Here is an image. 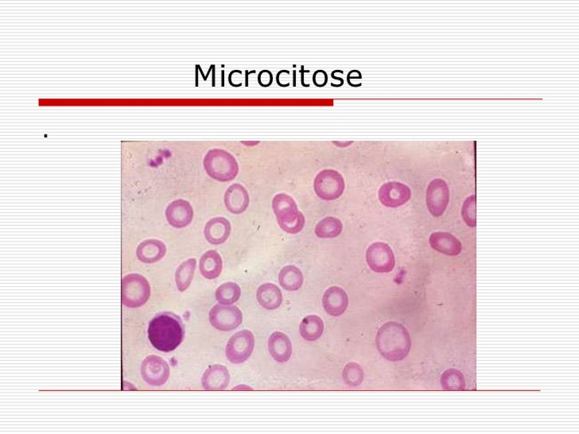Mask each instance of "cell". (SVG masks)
<instances>
[{
    "label": "cell",
    "instance_id": "9c48e42d",
    "mask_svg": "<svg viewBox=\"0 0 579 434\" xmlns=\"http://www.w3.org/2000/svg\"><path fill=\"white\" fill-rule=\"evenodd\" d=\"M212 327L223 332L236 329L242 324L243 313L237 306L215 305L209 314Z\"/></svg>",
    "mask_w": 579,
    "mask_h": 434
},
{
    "label": "cell",
    "instance_id": "cb8c5ba5",
    "mask_svg": "<svg viewBox=\"0 0 579 434\" xmlns=\"http://www.w3.org/2000/svg\"><path fill=\"white\" fill-rule=\"evenodd\" d=\"M300 334L308 341L319 340L324 332V322L317 315H309L303 320L299 327Z\"/></svg>",
    "mask_w": 579,
    "mask_h": 434
},
{
    "label": "cell",
    "instance_id": "44dd1931",
    "mask_svg": "<svg viewBox=\"0 0 579 434\" xmlns=\"http://www.w3.org/2000/svg\"><path fill=\"white\" fill-rule=\"evenodd\" d=\"M256 298L260 305L269 311H274L280 307L283 302L280 289L273 284L261 285L256 292Z\"/></svg>",
    "mask_w": 579,
    "mask_h": 434
},
{
    "label": "cell",
    "instance_id": "4fadbf2b",
    "mask_svg": "<svg viewBox=\"0 0 579 434\" xmlns=\"http://www.w3.org/2000/svg\"><path fill=\"white\" fill-rule=\"evenodd\" d=\"M168 223L176 229H183L191 224L194 219L192 205L187 200L178 199L174 200L166 210Z\"/></svg>",
    "mask_w": 579,
    "mask_h": 434
},
{
    "label": "cell",
    "instance_id": "836d02e7",
    "mask_svg": "<svg viewBox=\"0 0 579 434\" xmlns=\"http://www.w3.org/2000/svg\"><path fill=\"white\" fill-rule=\"evenodd\" d=\"M331 78L334 80H338V84H339V87H342L344 85V80L342 78L337 77L336 75L335 70L331 73Z\"/></svg>",
    "mask_w": 579,
    "mask_h": 434
},
{
    "label": "cell",
    "instance_id": "6da1fadb",
    "mask_svg": "<svg viewBox=\"0 0 579 434\" xmlns=\"http://www.w3.org/2000/svg\"><path fill=\"white\" fill-rule=\"evenodd\" d=\"M185 325L181 318L176 313H158L149 324L147 334L151 344L158 351L171 352L183 343Z\"/></svg>",
    "mask_w": 579,
    "mask_h": 434
},
{
    "label": "cell",
    "instance_id": "f1b7e54d",
    "mask_svg": "<svg viewBox=\"0 0 579 434\" xmlns=\"http://www.w3.org/2000/svg\"><path fill=\"white\" fill-rule=\"evenodd\" d=\"M345 383L351 387H358L363 382L364 371L357 363H349L344 368L342 374Z\"/></svg>",
    "mask_w": 579,
    "mask_h": 434
},
{
    "label": "cell",
    "instance_id": "52a82bcc",
    "mask_svg": "<svg viewBox=\"0 0 579 434\" xmlns=\"http://www.w3.org/2000/svg\"><path fill=\"white\" fill-rule=\"evenodd\" d=\"M255 348L254 335L249 330L235 333L228 340L226 354L228 360L235 365L243 363L252 355Z\"/></svg>",
    "mask_w": 579,
    "mask_h": 434
},
{
    "label": "cell",
    "instance_id": "2e32d148",
    "mask_svg": "<svg viewBox=\"0 0 579 434\" xmlns=\"http://www.w3.org/2000/svg\"><path fill=\"white\" fill-rule=\"evenodd\" d=\"M429 242L431 248L446 256L456 257L462 250L460 241L449 232H434L430 235Z\"/></svg>",
    "mask_w": 579,
    "mask_h": 434
},
{
    "label": "cell",
    "instance_id": "277c9868",
    "mask_svg": "<svg viewBox=\"0 0 579 434\" xmlns=\"http://www.w3.org/2000/svg\"><path fill=\"white\" fill-rule=\"evenodd\" d=\"M204 168L210 177L221 182L233 181L239 172L236 159L226 150H211L204 159Z\"/></svg>",
    "mask_w": 579,
    "mask_h": 434
},
{
    "label": "cell",
    "instance_id": "f546056e",
    "mask_svg": "<svg viewBox=\"0 0 579 434\" xmlns=\"http://www.w3.org/2000/svg\"><path fill=\"white\" fill-rule=\"evenodd\" d=\"M462 215L467 225L476 226V196L475 195L467 198L464 202Z\"/></svg>",
    "mask_w": 579,
    "mask_h": 434
},
{
    "label": "cell",
    "instance_id": "7402d4cb",
    "mask_svg": "<svg viewBox=\"0 0 579 434\" xmlns=\"http://www.w3.org/2000/svg\"><path fill=\"white\" fill-rule=\"evenodd\" d=\"M199 268L202 276L212 280L217 279L222 272L223 261L220 254L215 250L206 252L201 257Z\"/></svg>",
    "mask_w": 579,
    "mask_h": 434
},
{
    "label": "cell",
    "instance_id": "ffe728a7",
    "mask_svg": "<svg viewBox=\"0 0 579 434\" xmlns=\"http://www.w3.org/2000/svg\"><path fill=\"white\" fill-rule=\"evenodd\" d=\"M167 253V247L163 242L154 240H146L142 242L137 248L136 254L140 261L144 263H154L160 261Z\"/></svg>",
    "mask_w": 579,
    "mask_h": 434
},
{
    "label": "cell",
    "instance_id": "484cf974",
    "mask_svg": "<svg viewBox=\"0 0 579 434\" xmlns=\"http://www.w3.org/2000/svg\"><path fill=\"white\" fill-rule=\"evenodd\" d=\"M343 229L342 221L334 216H328L322 219L315 227V234L322 238H335L339 235Z\"/></svg>",
    "mask_w": 579,
    "mask_h": 434
},
{
    "label": "cell",
    "instance_id": "e575fe53",
    "mask_svg": "<svg viewBox=\"0 0 579 434\" xmlns=\"http://www.w3.org/2000/svg\"><path fill=\"white\" fill-rule=\"evenodd\" d=\"M252 388L249 386H246V385H239L237 387H235L233 390H253Z\"/></svg>",
    "mask_w": 579,
    "mask_h": 434
},
{
    "label": "cell",
    "instance_id": "603a6c76",
    "mask_svg": "<svg viewBox=\"0 0 579 434\" xmlns=\"http://www.w3.org/2000/svg\"><path fill=\"white\" fill-rule=\"evenodd\" d=\"M278 281L284 290L296 291L301 288L304 279L302 271L299 268L296 266L289 265L280 270Z\"/></svg>",
    "mask_w": 579,
    "mask_h": 434
},
{
    "label": "cell",
    "instance_id": "ba28073f",
    "mask_svg": "<svg viewBox=\"0 0 579 434\" xmlns=\"http://www.w3.org/2000/svg\"><path fill=\"white\" fill-rule=\"evenodd\" d=\"M366 261L376 273L391 272L396 265L394 253L390 246L383 242L371 244L366 252Z\"/></svg>",
    "mask_w": 579,
    "mask_h": 434
},
{
    "label": "cell",
    "instance_id": "d6986e66",
    "mask_svg": "<svg viewBox=\"0 0 579 434\" xmlns=\"http://www.w3.org/2000/svg\"><path fill=\"white\" fill-rule=\"evenodd\" d=\"M270 355L278 363H286L291 359L292 345L288 336L281 332L273 333L269 340Z\"/></svg>",
    "mask_w": 579,
    "mask_h": 434
},
{
    "label": "cell",
    "instance_id": "3957f363",
    "mask_svg": "<svg viewBox=\"0 0 579 434\" xmlns=\"http://www.w3.org/2000/svg\"><path fill=\"white\" fill-rule=\"evenodd\" d=\"M272 209L278 225L289 234H297L305 225V217L294 200L285 193H278L272 200Z\"/></svg>",
    "mask_w": 579,
    "mask_h": 434
},
{
    "label": "cell",
    "instance_id": "e0dca14e",
    "mask_svg": "<svg viewBox=\"0 0 579 434\" xmlns=\"http://www.w3.org/2000/svg\"><path fill=\"white\" fill-rule=\"evenodd\" d=\"M230 382V374L226 367L221 365L210 366L201 379L202 387L206 390H225Z\"/></svg>",
    "mask_w": 579,
    "mask_h": 434
},
{
    "label": "cell",
    "instance_id": "ac0fdd59",
    "mask_svg": "<svg viewBox=\"0 0 579 434\" xmlns=\"http://www.w3.org/2000/svg\"><path fill=\"white\" fill-rule=\"evenodd\" d=\"M231 234V224L225 217H215L207 222L205 237L210 243L220 245L225 243Z\"/></svg>",
    "mask_w": 579,
    "mask_h": 434
},
{
    "label": "cell",
    "instance_id": "83f0119b",
    "mask_svg": "<svg viewBox=\"0 0 579 434\" xmlns=\"http://www.w3.org/2000/svg\"><path fill=\"white\" fill-rule=\"evenodd\" d=\"M441 386L445 390H464L466 389L465 377L456 369H448L442 375Z\"/></svg>",
    "mask_w": 579,
    "mask_h": 434
},
{
    "label": "cell",
    "instance_id": "1f68e13d",
    "mask_svg": "<svg viewBox=\"0 0 579 434\" xmlns=\"http://www.w3.org/2000/svg\"><path fill=\"white\" fill-rule=\"evenodd\" d=\"M328 83V74L324 70H317L313 75V83L319 88L325 87Z\"/></svg>",
    "mask_w": 579,
    "mask_h": 434
},
{
    "label": "cell",
    "instance_id": "7a4b0ae2",
    "mask_svg": "<svg viewBox=\"0 0 579 434\" xmlns=\"http://www.w3.org/2000/svg\"><path fill=\"white\" fill-rule=\"evenodd\" d=\"M376 347L382 356L392 362L401 361L412 348L408 329L400 323L389 322L382 325L376 335Z\"/></svg>",
    "mask_w": 579,
    "mask_h": 434
},
{
    "label": "cell",
    "instance_id": "7c38bea8",
    "mask_svg": "<svg viewBox=\"0 0 579 434\" xmlns=\"http://www.w3.org/2000/svg\"><path fill=\"white\" fill-rule=\"evenodd\" d=\"M378 197L380 202L387 207L397 208L408 202L412 197V192L406 184L390 182L380 188Z\"/></svg>",
    "mask_w": 579,
    "mask_h": 434
},
{
    "label": "cell",
    "instance_id": "5bb4252c",
    "mask_svg": "<svg viewBox=\"0 0 579 434\" xmlns=\"http://www.w3.org/2000/svg\"><path fill=\"white\" fill-rule=\"evenodd\" d=\"M349 305L346 292L338 286H332L325 292L322 306L326 312L333 317L342 315Z\"/></svg>",
    "mask_w": 579,
    "mask_h": 434
},
{
    "label": "cell",
    "instance_id": "8fae6325",
    "mask_svg": "<svg viewBox=\"0 0 579 434\" xmlns=\"http://www.w3.org/2000/svg\"><path fill=\"white\" fill-rule=\"evenodd\" d=\"M450 202V191L442 179H435L427 189V205L431 215L439 217L444 214Z\"/></svg>",
    "mask_w": 579,
    "mask_h": 434
},
{
    "label": "cell",
    "instance_id": "4316f807",
    "mask_svg": "<svg viewBox=\"0 0 579 434\" xmlns=\"http://www.w3.org/2000/svg\"><path fill=\"white\" fill-rule=\"evenodd\" d=\"M242 295V289L238 284L228 281L221 285L216 290V300L221 305L230 306L237 302Z\"/></svg>",
    "mask_w": 579,
    "mask_h": 434
},
{
    "label": "cell",
    "instance_id": "30bf717a",
    "mask_svg": "<svg viewBox=\"0 0 579 434\" xmlns=\"http://www.w3.org/2000/svg\"><path fill=\"white\" fill-rule=\"evenodd\" d=\"M141 375L146 383L153 387L165 384L170 376L168 363L158 356H149L142 363Z\"/></svg>",
    "mask_w": 579,
    "mask_h": 434
},
{
    "label": "cell",
    "instance_id": "5b68a950",
    "mask_svg": "<svg viewBox=\"0 0 579 434\" xmlns=\"http://www.w3.org/2000/svg\"><path fill=\"white\" fill-rule=\"evenodd\" d=\"M151 296V286L143 275L132 274L125 276L122 281V302L128 308H139L145 305Z\"/></svg>",
    "mask_w": 579,
    "mask_h": 434
},
{
    "label": "cell",
    "instance_id": "d6a6232c",
    "mask_svg": "<svg viewBox=\"0 0 579 434\" xmlns=\"http://www.w3.org/2000/svg\"><path fill=\"white\" fill-rule=\"evenodd\" d=\"M259 83L263 87H269L272 84L273 76L269 70H263L259 74Z\"/></svg>",
    "mask_w": 579,
    "mask_h": 434
},
{
    "label": "cell",
    "instance_id": "8992f818",
    "mask_svg": "<svg viewBox=\"0 0 579 434\" xmlns=\"http://www.w3.org/2000/svg\"><path fill=\"white\" fill-rule=\"evenodd\" d=\"M345 181L341 173L334 170L321 171L314 182L316 194L325 200L339 198L345 191Z\"/></svg>",
    "mask_w": 579,
    "mask_h": 434
},
{
    "label": "cell",
    "instance_id": "4dcf8cb0",
    "mask_svg": "<svg viewBox=\"0 0 579 434\" xmlns=\"http://www.w3.org/2000/svg\"><path fill=\"white\" fill-rule=\"evenodd\" d=\"M362 80V74L357 69L351 70L347 75L348 84L353 88H358V87L362 86V83H360Z\"/></svg>",
    "mask_w": 579,
    "mask_h": 434
},
{
    "label": "cell",
    "instance_id": "9a60e30c",
    "mask_svg": "<svg viewBox=\"0 0 579 434\" xmlns=\"http://www.w3.org/2000/svg\"><path fill=\"white\" fill-rule=\"evenodd\" d=\"M224 200H225L228 211L235 215L244 213L250 202L247 189L240 184H233L229 186L225 193Z\"/></svg>",
    "mask_w": 579,
    "mask_h": 434
},
{
    "label": "cell",
    "instance_id": "d4e9b609",
    "mask_svg": "<svg viewBox=\"0 0 579 434\" xmlns=\"http://www.w3.org/2000/svg\"><path fill=\"white\" fill-rule=\"evenodd\" d=\"M196 266L194 258L185 260L179 266L176 273V283L180 292L187 290L192 283Z\"/></svg>",
    "mask_w": 579,
    "mask_h": 434
}]
</instances>
